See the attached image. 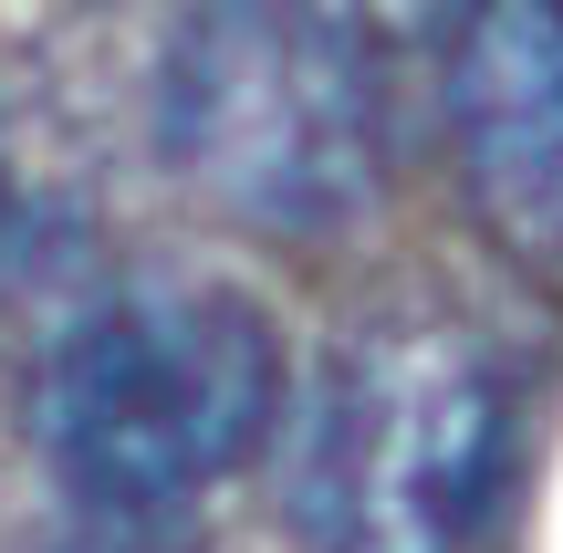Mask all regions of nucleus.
Wrapping results in <instances>:
<instances>
[{
	"instance_id": "nucleus-1",
	"label": "nucleus",
	"mask_w": 563,
	"mask_h": 553,
	"mask_svg": "<svg viewBox=\"0 0 563 553\" xmlns=\"http://www.w3.org/2000/svg\"><path fill=\"white\" fill-rule=\"evenodd\" d=\"M282 418L272 313L220 272H146L63 324L32 376V439L84 512H178Z\"/></svg>"
},
{
	"instance_id": "nucleus-5",
	"label": "nucleus",
	"mask_w": 563,
	"mask_h": 553,
	"mask_svg": "<svg viewBox=\"0 0 563 553\" xmlns=\"http://www.w3.org/2000/svg\"><path fill=\"white\" fill-rule=\"evenodd\" d=\"M282 11L334 21V32H355V42H418V32H449L470 0H282Z\"/></svg>"
},
{
	"instance_id": "nucleus-2",
	"label": "nucleus",
	"mask_w": 563,
	"mask_h": 553,
	"mask_svg": "<svg viewBox=\"0 0 563 553\" xmlns=\"http://www.w3.org/2000/svg\"><path fill=\"white\" fill-rule=\"evenodd\" d=\"M511 460L501 366L460 324H365L323 355L282 460L302 553H460Z\"/></svg>"
},
{
	"instance_id": "nucleus-3",
	"label": "nucleus",
	"mask_w": 563,
	"mask_h": 553,
	"mask_svg": "<svg viewBox=\"0 0 563 553\" xmlns=\"http://www.w3.org/2000/svg\"><path fill=\"white\" fill-rule=\"evenodd\" d=\"M365 42L282 0H209L167 53V157L251 230H334L376 199Z\"/></svg>"
},
{
	"instance_id": "nucleus-6",
	"label": "nucleus",
	"mask_w": 563,
	"mask_h": 553,
	"mask_svg": "<svg viewBox=\"0 0 563 553\" xmlns=\"http://www.w3.org/2000/svg\"><path fill=\"white\" fill-rule=\"evenodd\" d=\"M84 522H95V533H84L74 553H167L157 543V512H84Z\"/></svg>"
},
{
	"instance_id": "nucleus-4",
	"label": "nucleus",
	"mask_w": 563,
	"mask_h": 553,
	"mask_svg": "<svg viewBox=\"0 0 563 553\" xmlns=\"http://www.w3.org/2000/svg\"><path fill=\"white\" fill-rule=\"evenodd\" d=\"M449 136L481 230L563 292V0H470L449 53Z\"/></svg>"
}]
</instances>
